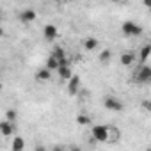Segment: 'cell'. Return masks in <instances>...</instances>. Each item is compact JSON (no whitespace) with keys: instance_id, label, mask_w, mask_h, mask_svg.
<instances>
[{"instance_id":"6da1fadb","label":"cell","mask_w":151,"mask_h":151,"mask_svg":"<svg viewBox=\"0 0 151 151\" xmlns=\"http://www.w3.org/2000/svg\"><path fill=\"white\" fill-rule=\"evenodd\" d=\"M91 135H93V139L98 140V142H107V140H110V126L96 124V126H93Z\"/></svg>"},{"instance_id":"7a4b0ae2","label":"cell","mask_w":151,"mask_h":151,"mask_svg":"<svg viewBox=\"0 0 151 151\" xmlns=\"http://www.w3.org/2000/svg\"><path fill=\"white\" fill-rule=\"evenodd\" d=\"M133 78H135L137 84H149V82H151V66L142 64V66L137 69V73H135Z\"/></svg>"},{"instance_id":"3957f363","label":"cell","mask_w":151,"mask_h":151,"mask_svg":"<svg viewBox=\"0 0 151 151\" xmlns=\"http://www.w3.org/2000/svg\"><path fill=\"white\" fill-rule=\"evenodd\" d=\"M121 30H123V34L128 36V37H137V36L142 34V27L137 25L135 22H124V23L121 25Z\"/></svg>"},{"instance_id":"277c9868","label":"cell","mask_w":151,"mask_h":151,"mask_svg":"<svg viewBox=\"0 0 151 151\" xmlns=\"http://www.w3.org/2000/svg\"><path fill=\"white\" fill-rule=\"evenodd\" d=\"M103 105H105V109L107 110H110V112H121L123 109H124V105H123V101L119 100V98H116V96H107L105 98V101H103Z\"/></svg>"},{"instance_id":"5b68a950","label":"cell","mask_w":151,"mask_h":151,"mask_svg":"<svg viewBox=\"0 0 151 151\" xmlns=\"http://www.w3.org/2000/svg\"><path fill=\"white\" fill-rule=\"evenodd\" d=\"M57 36H59V30H57V27H55V25L46 23V25L43 27V37H45L46 41H53Z\"/></svg>"},{"instance_id":"8992f818","label":"cell","mask_w":151,"mask_h":151,"mask_svg":"<svg viewBox=\"0 0 151 151\" xmlns=\"http://www.w3.org/2000/svg\"><path fill=\"white\" fill-rule=\"evenodd\" d=\"M80 91V77H77V75H73V77L68 80V93L71 96H75Z\"/></svg>"},{"instance_id":"52a82bcc","label":"cell","mask_w":151,"mask_h":151,"mask_svg":"<svg viewBox=\"0 0 151 151\" xmlns=\"http://www.w3.org/2000/svg\"><path fill=\"white\" fill-rule=\"evenodd\" d=\"M0 133H2L4 137H11L14 133V123L9 121V119H4L2 123H0Z\"/></svg>"},{"instance_id":"ba28073f","label":"cell","mask_w":151,"mask_h":151,"mask_svg":"<svg viewBox=\"0 0 151 151\" xmlns=\"http://www.w3.org/2000/svg\"><path fill=\"white\" fill-rule=\"evenodd\" d=\"M36 18H37V14H36L34 9H23V11L20 13V16H18V20H20L22 23H32Z\"/></svg>"},{"instance_id":"9c48e42d","label":"cell","mask_w":151,"mask_h":151,"mask_svg":"<svg viewBox=\"0 0 151 151\" xmlns=\"http://www.w3.org/2000/svg\"><path fill=\"white\" fill-rule=\"evenodd\" d=\"M57 75H59V78L60 80H69L73 77V71H71V66L66 64V66H59L57 69Z\"/></svg>"},{"instance_id":"30bf717a","label":"cell","mask_w":151,"mask_h":151,"mask_svg":"<svg viewBox=\"0 0 151 151\" xmlns=\"http://www.w3.org/2000/svg\"><path fill=\"white\" fill-rule=\"evenodd\" d=\"M119 62H121V66H133V62H135V53H133V52H123L121 57H119Z\"/></svg>"},{"instance_id":"8fae6325","label":"cell","mask_w":151,"mask_h":151,"mask_svg":"<svg viewBox=\"0 0 151 151\" xmlns=\"http://www.w3.org/2000/svg\"><path fill=\"white\" fill-rule=\"evenodd\" d=\"M50 78H52V69H48L46 66L41 68V69L36 73V80H37V82H48Z\"/></svg>"},{"instance_id":"7c38bea8","label":"cell","mask_w":151,"mask_h":151,"mask_svg":"<svg viewBox=\"0 0 151 151\" xmlns=\"http://www.w3.org/2000/svg\"><path fill=\"white\" fill-rule=\"evenodd\" d=\"M82 45H84L86 52H94V50L100 46V43H98V39H96V37H86Z\"/></svg>"},{"instance_id":"4fadbf2b","label":"cell","mask_w":151,"mask_h":151,"mask_svg":"<svg viewBox=\"0 0 151 151\" xmlns=\"http://www.w3.org/2000/svg\"><path fill=\"white\" fill-rule=\"evenodd\" d=\"M149 55H151V43H147V45L140 46V50H139V60H140V62H144Z\"/></svg>"},{"instance_id":"5bb4252c","label":"cell","mask_w":151,"mask_h":151,"mask_svg":"<svg viewBox=\"0 0 151 151\" xmlns=\"http://www.w3.org/2000/svg\"><path fill=\"white\" fill-rule=\"evenodd\" d=\"M11 149H13V151H23V149H25V140H23L22 137H14V140H13V144H11Z\"/></svg>"},{"instance_id":"9a60e30c","label":"cell","mask_w":151,"mask_h":151,"mask_svg":"<svg viewBox=\"0 0 151 151\" xmlns=\"http://www.w3.org/2000/svg\"><path fill=\"white\" fill-rule=\"evenodd\" d=\"M46 68L52 69V71H57V69H59V59L53 57V55H50L48 60H46Z\"/></svg>"},{"instance_id":"2e32d148","label":"cell","mask_w":151,"mask_h":151,"mask_svg":"<svg viewBox=\"0 0 151 151\" xmlns=\"http://www.w3.org/2000/svg\"><path fill=\"white\" fill-rule=\"evenodd\" d=\"M110 57H112V52H110V50H101V52H100L98 60H100L101 64H107V62L110 60Z\"/></svg>"},{"instance_id":"e0dca14e","label":"cell","mask_w":151,"mask_h":151,"mask_svg":"<svg viewBox=\"0 0 151 151\" xmlns=\"http://www.w3.org/2000/svg\"><path fill=\"white\" fill-rule=\"evenodd\" d=\"M50 55H53V57H57V59H62V57H66V52H64V48L62 46H53V50H52V53Z\"/></svg>"},{"instance_id":"ac0fdd59","label":"cell","mask_w":151,"mask_h":151,"mask_svg":"<svg viewBox=\"0 0 151 151\" xmlns=\"http://www.w3.org/2000/svg\"><path fill=\"white\" fill-rule=\"evenodd\" d=\"M77 123H78L80 126H87V124H91V117L86 116V114H78V116H77Z\"/></svg>"},{"instance_id":"d6986e66","label":"cell","mask_w":151,"mask_h":151,"mask_svg":"<svg viewBox=\"0 0 151 151\" xmlns=\"http://www.w3.org/2000/svg\"><path fill=\"white\" fill-rule=\"evenodd\" d=\"M140 107H142L144 110L151 112V100H142V101H140Z\"/></svg>"},{"instance_id":"ffe728a7","label":"cell","mask_w":151,"mask_h":151,"mask_svg":"<svg viewBox=\"0 0 151 151\" xmlns=\"http://www.w3.org/2000/svg\"><path fill=\"white\" fill-rule=\"evenodd\" d=\"M6 116H7V119H9V121H13V123H14V121H16V117H18L14 110H7V114H6Z\"/></svg>"},{"instance_id":"44dd1931","label":"cell","mask_w":151,"mask_h":151,"mask_svg":"<svg viewBox=\"0 0 151 151\" xmlns=\"http://www.w3.org/2000/svg\"><path fill=\"white\" fill-rule=\"evenodd\" d=\"M142 4H144L147 9H151V0H142Z\"/></svg>"},{"instance_id":"7402d4cb","label":"cell","mask_w":151,"mask_h":151,"mask_svg":"<svg viewBox=\"0 0 151 151\" xmlns=\"http://www.w3.org/2000/svg\"><path fill=\"white\" fill-rule=\"evenodd\" d=\"M110 2H114V4H121V2H124V0H110Z\"/></svg>"}]
</instances>
